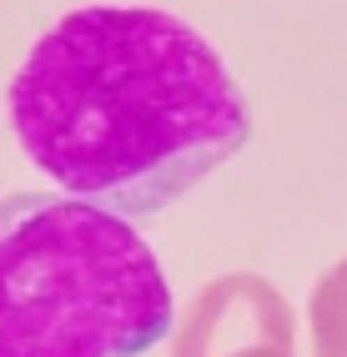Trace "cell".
Returning a JSON list of instances; mask_svg holds the SVG:
<instances>
[{"label":"cell","instance_id":"cell-3","mask_svg":"<svg viewBox=\"0 0 347 357\" xmlns=\"http://www.w3.org/2000/svg\"><path fill=\"white\" fill-rule=\"evenodd\" d=\"M171 357H297L292 307L257 272H226L176 322Z\"/></svg>","mask_w":347,"mask_h":357},{"label":"cell","instance_id":"cell-1","mask_svg":"<svg viewBox=\"0 0 347 357\" xmlns=\"http://www.w3.org/2000/svg\"><path fill=\"white\" fill-rule=\"evenodd\" d=\"M26 156L76 202L141 222L252 136V106L187 20L146 6L61 15L10 81Z\"/></svg>","mask_w":347,"mask_h":357},{"label":"cell","instance_id":"cell-4","mask_svg":"<svg viewBox=\"0 0 347 357\" xmlns=\"http://www.w3.org/2000/svg\"><path fill=\"white\" fill-rule=\"evenodd\" d=\"M307 322H312L317 357H347V257L322 272V282L312 287Z\"/></svg>","mask_w":347,"mask_h":357},{"label":"cell","instance_id":"cell-2","mask_svg":"<svg viewBox=\"0 0 347 357\" xmlns=\"http://www.w3.org/2000/svg\"><path fill=\"white\" fill-rule=\"evenodd\" d=\"M167 327L171 287L126 217L0 197V357H141Z\"/></svg>","mask_w":347,"mask_h":357}]
</instances>
